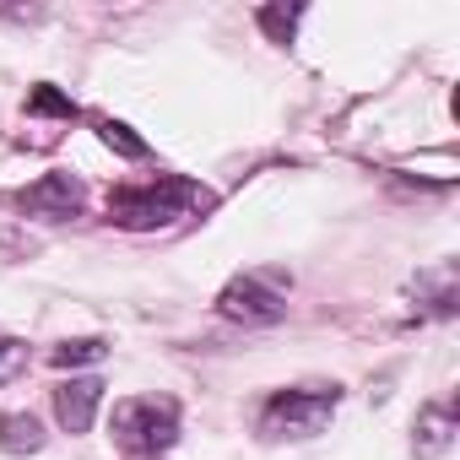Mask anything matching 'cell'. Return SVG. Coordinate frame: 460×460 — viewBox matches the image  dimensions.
I'll return each instance as SVG.
<instances>
[{
	"label": "cell",
	"instance_id": "obj_9",
	"mask_svg": "<svg viewBox=\"0 0 460 460\" xmlns=\"http://www.w3.org/2000/svg\"><path fill=\"white\" fill-rule=\"evenodd\" d=\"M109 358V347L98 341V336H82V341H60L55 352H49V363L55 368H76V363H103Z\"/></svg>",
	"mask_w": 460,
	"mask_h": 460
},
{
	"label": "cell",
	"instance_id": "obj_10",
	"mask_svg": "<svg viewBox=\"0 0 460 460\" xmlns=\"http://www.w3.org/2000/svg\"><path fill=\"white\" fill-rule=\"evenodd\" d=\"M28 114H55V119H76L82 109H76V103H71V98H66L60 87H49V82H44V87H33V93H28Z\"/></svg>",
	"mask_w": 460,
	"mask_h": 460
},
{
	"label": "cell",
	"instance_id": "obj_1",
	"mask_svg": "<svg viewBox=\"0 0 460 460\" xmlns=\"http://www.w3.org/2000/svg\"><path fill=\"white\" fill-rule=\"evenodd\" d=\"M190 206H206V190L190 184V179H173V173H163L152 184H125V190L109 195V217L119 227H136V234L141 227H168Z\"/></svg>",
	"mask_w": 460,
	"mask_h": 460
},
{
	"label": "cell",
	"instance_id": "obj_7",
	"mask_svg": "<svg viewBox=\"0 0 460 460\" xmlns=\"http://www.w3.org/2000/svg\"><path fill=\"white\" fill-rule=\"evenodd\" d=\"M0 449L6 455H39L44 449V422L33 411H6L0 417Z\"/></svg>",
	"mask_w": 460,
	"mask_h": 460
},
{
	"label": "cell",
	"instance_id": "obj_11",
	"mask_svg": "<svg viewBox=\"0 0 460 460\" xmlns=\"http://www.w3.org/2000/svg\"><path fill=\"white\" fill-rule=\"evenodd\" d=\"M255 17H261V28H266V33H271V44H288V39H293V28H298V17H304V12H298V6H261V12H255Z\"/></svg>",
	"mask_w": 460,
	"mask_h": 460
},
{
	"label": "cell",
	"instance_id": "obj_6",
	"mask_svg": "<svg viewBox=\"0 0 460 460\" xmlns=\"http://www.w3.org/2000/svg\"><path fill=\"white\" fill-rule=\"evenodd\" d=\"M98 401H103V379H93V374L60 385V390H55V417H60V428H66V433H87Z\"/></svg>",
	"mask_w": 460,
	"mask_h": 460
},
{
	"label": "cell",
	"instance_id": "obj_12",
	"mask_svg": "<svg viewBox=\"0 0 460 460\" xmlns=\"http://www.w3.org/2000/svg\"><path fill=\"white\" fill-rule=\"evenodd\" d=\"M417 433H422V438H417V449H422V455H438V449L449 444V411H444V406H433V411L422 417V428H417Z\"/></svg>",
	"mask_w": 460,
	"mask_h": 460
},
{
	"label": "cell",
	"instance_id": "obj_2",
	"mask_svg": "<svg viewBox=\"0 0 460 460\" xmlns=\"http://www.w3.org/2000/svg\"><path fill=\"white\" fill-rule=\"evenodd\" d=\"M109 433H114V444L130 449L136 460H157L163 449L179 444V406H173V401H157V395L119 401Z\"/></svg>",
	"mask_w": 460,
	"mask_h": 460
},
{
	"label": "cell",
	"instance_id": "obj_4",
	"mask_svg": "<svg viewBox=\"0 0 460 460\" xmlns=\"http://www.w3.org/2000/svg\"><path fill=\"white\" fill-rule=\"evenodd\" d=\"M217 309L227 320H244V325H277L288 314V298L266 277H234V282L217 293Z\"/></svg>",
	"mask_w": 460,
	"mask_h": 460
},
{
	"label": "cell",
	"instance_id": "obj_5",
	"mask_svg": "<svg viewBox=\"0 0 460 460\" xmlns=\"http://www.w3.org/2000/svg\"><path fill=\"white\" fill-rule=\"evenodd\" d=\"M82 200H87V190H82V179H71V173H44L39 184H28L22 190V211H33V217H49V222H66V217H76L82 211Z\"/></svg>",
	"mask_w": 460,
	"mask_h": 460
},
{
	"label": "cell",
	"instance_id": "obj_3",
	"mask_svg": "<svg viewBox=\"0 0 460 460\" xmlns=\"http://www.w3.org/2000/svg\"><path fill=\"white\" fill-rule=\"evenodd\" d=\"M341 406V390H282L266 401L261 411V433L266 438H314Z\"/></svg>",
	"mask_w": 460,
	"mask_h": 460
},
{
	"label": "cell",
	"instance_id": "obj_8",
	"mask_svg": "<svg viewBox=\"0 0 460 460\" xmlns=\"http://www.w3.org/2000/svg\"><path fill=\"white\" fill-rule=\"evenodd\" d=\"M98 125V136H103V146L109 152H119V157H130V163H141L146 157V141L130 130V125H119V119H93Z\"/></svg>",
	"mask_w": 460,
	"mask_h": 460
},
{
	"label": "cell",
	"instance_id": "obj_13",
	"mask_svg": "<svg viewBox=\"0 0 460 460\" xmlns=\"http://www.w3.org/2000/svg\"><path fill=\"white\" fill-rule=\"evenodd\" d=\"M22 368V341H0V379H12Z\"/></svg>",
	"mask_w": 460,
	"mask_h": 460
}]
</instances>
